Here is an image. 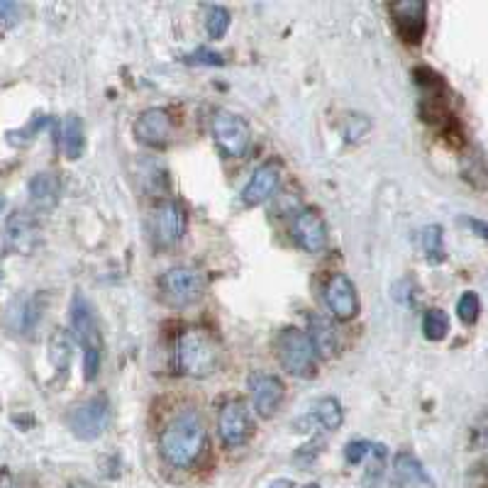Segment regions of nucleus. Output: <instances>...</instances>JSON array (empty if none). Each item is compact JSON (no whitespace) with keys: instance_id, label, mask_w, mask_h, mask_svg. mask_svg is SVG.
<instances>
[{"instance_id":"obj_1","label":"nucleus","mask_w":488,"mask_h":488,"mask_svg":"<svg viewBox=\"0 0 488 488\" xmlns=\"http://www.w3.org/2000/svg\"><path fill=\"white\" fill-rule=\"evenodd\" d=\"M208 447V432L196 411H181L161 432L159 450L174 469H191L198 464Z\"/></svg>"},{"instance_id":"obj_2","label":"nucleus","mask_w":488,"mask_h":488,"mask_svg":"<svg viewBox=\"0 0 488 488\" xmlns=\"http://www.w3.org/2000/svg\"><path fill=\"white\" fill-rule=\"evenodd\" d=\"M176 364L186 376L208 379L220 364V344L208 330H186L176 344Z\"/></svg>"},{"instance_id":"obj_3","label":"nucleus","mask_w":488,"mask_h":488,"mask_svg":"<svg viewBox=\"0 0 488 488\" xmlns=\"http://www.w3.org/2000/svg\"><path fill=\"white\" fill-rule=\"evenodd\" d=\"M71 325H74L78 344L84 350L86 381H93L98 376L100 361H103V337H100L98 318H96L91 303L84 296H74V303H71Z\"/></svg>"},{"instance_id":"obj_4","label":"nucleus","mask_w":488,"mask_h":488,"mask_svg":"<svg viewBox=\"0 0 488 488\" xmlns=\"http://www.w3.org/2000/svg\"><path fill=\"white\" fill-rule=\"evenodd\" d=\"M276 357L281 361L283 371L298 379H310L318 371V351L303 330H283L276 340Z\"/></svg>"},{"instance_id":"obj_5","label":"nucleus","mask_w":488,"mask_h":488,"mask_svg":"<svg viewBox=\"0 0 488 488\" xmlns=\"http://www.w3.org/2000/svg\"><path fill=\"white\" fill-rule=\"evenodd\" d=\"M110 422V403L106 396H93L74 405L66 415V425L78 440H96L106 432Z\"/></svg>"},{"instance_id":"obj_6","label":"nucleus","mask_w":488,"mask_h":488,"mask_svg":"<svg viewBox=\"0 0 488 488\" xmlns=\"http://www.w3.org/2000/svg\"><path fill=\"white\" fill-rule=\"evenodd\" d=\"M203 290H206V279H203L198 269L174 267L161 276V293H164V300L176 305V308H186V305L200 300Z\"/></svg>"},{"instance_id":"obj_7","label":"nucleus","mask_w":488,"mask_h":488,"mask_svg":"<svg viewBox=\"0 0 488 488\" xmlns=\"http://www.w3.org/2000/svg\"><path fill=\"white\" fill-rule=\"evenodd\" d=\"M213 137L228 157H244L252 142V130L244 117L229 110H218L213 115Z\"/></svg>"},{"instance_id":"obj_8","label":"nucleus","mask_w":488,"mask_h":488,"mask_svg":"<svg viewBox=\"0 0 488 488\" xmlns=\"http://www.w3.org/2000/svg\"><path fill=\"white\" fill-rule=\"evenodd\" d=\"M147 229H149L154 247L159 249L174 247L183 235V208L176 200H161L159 206L152 208Z\"/></svg>"},{"instance_id":"obj_9","label":"nucleus","mask_w":488,"mask_h":488,"mask_svg":"<svg viewBox=\"0 0 488 488\" xmlns=\"http://www.w3.org/2000/svg\"><path fill=\"white\" fill-rule=\"evenodd\" d=\"M218 432L228 447H242L252 437L254 422L252 412L244 401H228L218 415Z\"/></svg>"},{"instance_id":"obj_10","label":"nucleus","mask_w":488,"mask_h":488,"mask_svg":"<svg viewBox=\"0 0 488 488\" xmlns=\"http://www.w3.org/2000/svg\"><path fill=\"white\" fill-rule=\"evenodd\" d=\"M391 15L396 32L408 45H420V39L425 35L427 25V5L422 0H401L391 5Z\"/></svg>"},{"instance_id":"obj_11","label":"nucleus","mask_w":488,"mask_h":488,"mask_svg":"<svg viewBox=\"0 0 488 488\" xmlns=\"http://www.w3.org/2000/svg\"><path fill=\"white\" fill-rule=\"evenodd\" d=\"M39 244V222L30 210H15L5 222V247L13 254H32Z\"/></svg>"},{"instance_id":"obj_12","label":"nucleus","mask_w":488,"mask_h":488,"mask_svg":"<svg viewBox=\"0 0 488 488\" xmlns=\"http://www.w3.org/2000/svg\"><path fill=\"white\" fill-rule=\"evenodd\" d=\"M325 303L337 320H351L359 313L357 286L347 274H332L325 283Z\"/></svg>"},{"instance_id":"obj_13","label":"nucleus","mask_w":488,"mask_h":488,"mask_svg":"<svg viewBox=\"0 0 488 488\" xmlns=\"http://www.w3.org/2000/svg\"><path fill=\"white\" fill-rule=\"evenodd\" d=\"M293 237L305 252L320 254L328 247V228L318 210L303 208L293 215Z\"/></svg>"},{"instance_id":"obj_14","label":"nucleus","mask_w":488,"mask_h":488,"mask_svg":"<svg viewBox=\"0 0 488 488\" xmlns=\"http://www.w3.org/2000/svg\"><path fill=\"white\" fill-rule=\"evenodd\" d=\"M283 393H286V386L279 376L264 374V371L249 376V398H252L254 411L259 412L261 418H271L279 411Z\"/></svg>"},{"instance_id":"obj_15","label":"nucleus","mask_w":488,"mask_h":488,"mask_svg":"<svg viewBox=\"0 0 488 488\" xmlns=\"http://www.w3.org/2000/svg\"><path fill=\"white\" fill-rule=\"evenodd\" d=\"M135 135H137L139 142L149 147H167L174 137V120L167 110L149 107L135 120Z\"/></svg>"},{"instance_id":"obj_16","label":"nucleus","mask_w":488,"mask_h":488,"mask_svg":"<svg viewBox=\"0 0 488 488\" xmlns=\"http://www.w3.org/2000/svg\"><path fill=\"white\" fill-rule=\"evenodd\" d=\"M279 181H281V167L276 161H264V164L254 168L252 178L244 186L242 200L247 206H259V203L274 196Z\"/></svg>"},{"instance_id":"obj_17","label":"nucleus","mask_w":488,"mask_h":488,"mask_svg":"<svg viewBox=\"0 0 488 488\" xmlns=\"http://www.w3.org/2000/svg\"><path fill=\"white\" fill-rule=\"evenodd\" d=\"M393 488H435V481L415 454L401 452L393 459Z\"/></svg>"},{"instance_id":"obj_18","label":"nucleus","mask_w":488,"mask_h":488,"mask_svg":"<svg viewBox=\"0 0 488 488\" xmlns=\"http://www.w3.org/2000/svg\"><path fill=\"white\" fill-rule=\"evenodd\" d=\"M340 425H342V405H340V401H335V398H322V401H318L313 411L296 422L300 432H308V430H315V427L337 430Z\"/></svg>"},{"instance_id":"obj_19","label":"nucleus","mask_w":488,"mask_h":488,"mask_svg":"<svg viewBox=\"0 0 488 488\" xmlns=\"http://www.w3.org/2000/svg\"><path fill=\"white\" fill-rule=\"evenodd\" d=\"M59 196H61V181L54 171H39V174L32 176L30 200L35 206L42 208V210L54 208L59 203Z\"/></svg>"},{"instance_id":"obj_20","label":"nucleus","mask_w":488,"mask_h":488,"mask_svg":"<svg viewBox=\"0 0 488 488\" xmlns=\"http://www.w3.org/2000/svg\"><path fill=\"white\" fill-rule=\"evenodd\" d=\"M308 337H310L315 351L322 357H332L337 351V344H340L335 325L325 315H310L308 318Z\"/></svg>"},{"instance_id":"obj_21","label":"nucleus","mask_w":488,"mask_h":488,"mask_svg":"<svg viewBox=\"0 0 488 488\" xmlns=\"http://www.w3.org/2000/svg\"><path fill=\"white\" fill-rule=\"evenodd\" d=\"M84 122H81L78 115H66L64 122H61V149L74 161L84 154Z\"/></svg>"},{"instance_id":"obj_22","label":"nucleus","mask_w":488,"mask_h":488,"mask_svg":"<svg viewBox=\"0 0 488 488\" xmlns=\"http://www.w3.org/2000/svg\"><path fill=\"white\" fill-rule=\"evenodd\" d=\"M420 242H422V252H425L430 264L444 261V232L440 225H427L420 232Z\"/></svg>"},{"instance_id":"obj_23","label":"nucleus","mask_w":488,"mask_h":488,"mask_svg":"<svg viewBox=\"0 0 488 488\" xmlns=\"http://www.w3.org/2000/svg\"><path fill=\"white\" fill-rule=\"evenodd\" d=\"M422 332H425L427 340H432V342L444 340L447 332H450V318H447V313L440 310V308L427 310L425 318H422Z\"/></svg>"},{"instance_id":"obj_24","label":"nucleus","mask_w":488,"mask_h":488,"mask_svg":"<svg viewBox=\"0 0 488 488\" xmlns=\"http://www.w3.org/2000/svg\"><path fill=\"white\" fill-rule=\"evenodd\" d=\"M49 350H52L54 366L66 371V366H69L71 361V340L64 330H56V332H54L52 342H49Z\"/></svg>"},{"instance_id":"obj_25","label":"nucleus","mask_w":488,"mask_h":488,"mask_svg":"<svg viewBox=\"0 0 488 488\" xmlns=\"http://www.w3.org/2000/svg\"><path fill=\"white\" fill-rule=\"evenodd\" d=\"M479 313H481V300L479 296L473 293V290H466V293H462V298L457 300V318L464 325H473V322L479 320Z\"/></svg>"},{"instance_id":"obj_26","label":"nucleus","mask_w":488,"mask_h":488,"mask_svg":"<svg viewBox=\"0 0 488 488\" xmlns=\"http://www.w3.org/2000/svg\"><path fill=\"white\" fill-rule=\"evenodd\" d=\"M229 10L222 8V5H213V8L208 10V17H206V30L208 35L213 39H220L225 32H228L229 27Z\"/></svg>"},{"instance_id":"obj_27","label":"nucleus","mask_w":488,"mask_h":488,"mask_svg":"<svg viewBox=\"0 0 488 488\" xmlns=\"http://www.w3.org/2000/svg\"><path fill=\"white\" fill-rule=\"evenodd\" d=\"M39 315L42 313H39V305L35 298H30V300H23V303H20V310L15 313V318H17L15 328L20 330V332H32V328L37 325Z\"/></svg>"},{"instance_id":"obj_28","label":"nucleus","mask_w":488,"mask_h":488,"mask_svg":"<svg viewBox=\"0 0 488 488\" xmlns=\"http://www.w3.org/2000/svg\"><path fill=\"white\" fill-rule=\"evenodd\" d=\"M376 444H371L369 440H351L347 447H344V457L350 464H361L371 452H374Z\"/></svg>"},{"instance_id":"obj_29","label":"nucleus","mask_w":488,"mask_h":488,"mask_svg":"<svg viewBox=\"0 0 488 488\" xmlns=\"http://www.w3.org/2000/svg\"><path fill=\"white\" fill-rule=\"evenodd\" d=\"M46 122H49V117H45V115H37V117H35L30 125H27V127H23V130H17V132H10L8 135L10 142H20V137H23V142H27V139L35 137V135H37L42 127H45Z\"/></svg>"},{"instance_id":"obj_30","label":"nucleus","mask_w":488,"mask_h":488,"mask_svg":"<svg viewBox=\"0 0 488 488\" xmlns=\"http://www.w3.org/2000/svg\"><path fill=\"white\" fill-rule=\"evenodd\" d=\"M186 64H206V66H220L222 64V56L218 52H213V49H196L193 54H188L186 56Z\"/></svg>"},{"instance_id":"obj_31","label":"nucleus","mask_w":488,"mask_h":488,"mask_svg":"<svg viewBox=\"0 0 488 488\" xmlns=\"http://www.w3.org/2000/svg\"><path fill=\"white\" fill-rule=\"evenodd\" d=\"M20 20V5L0 0V25H15Z\"/></svg>"},{"instance_id":"obj_32","label":"nucleus","mask_w":488,"mask_h":488,"mask_svg":"<svg viewBox=\"0 0 488 488\" xmlns=\"http://www.w3.org/2000/svg\"><path fill=\"white\" fill-rule=\"evenodd\" d=\"M469 225H472V229L473 232H476V235L479 237H483V239H486L488 242V222H483V220H469Z\"/></svg>"},{"instance_id":"obj_33","label":"nucleus","mask_w":488,"mask_h":488,"mask_svg":"<svg viewBox=\"0 0 488 488\" xmlns=\"http://www.w3.org/2000/svg\"><path fill=\"white\" fill-rule=\"evenodd\" d=\"M0 488H17L15 479H13V473L8 469H0Z\"/></svg>"},{"instance_id":"obj_34","label":"nucleus","mask_w":488,"mask_h":488,"mask_svg":"<svg viewBox=\"0 0 488 488\" xmlns=\"http://www.w3.org/2000/svg\"><path fill=\"white\" fill-rule=\"evenodd\" d=\"M269 488H293V483H290L289 479H276L271 481V486Z\"/></svg>"},{"instance_id":"obj_35","label":"nucleus","mask_w":488,"mask_h":488,"mask_svg":"<svg viewBox=\"0 0 488 488\" xmlns=\"http://www.w3.org/2000/svg\"><path fill=\"white\" fill-rule=\"evenodd\" d=\"M69 488H93L91 483H86V481H74Z\"/></svg>"},{"instance_id":"obj_36","label":"nucleus","mask_w":488,"mask_h":488,"mask_svg":"<svg viewBox=\"0 0 488 488\" xmlns=\"http://www.w3.org/2000/svg\"><path fill=\"white\" fill-rule=\"evenodd\" d=\"M305 488H320L318 483H310V486H305Z\"/></svg>"},{"instance_id":"obj_37","label":"nucleus","mask_w":488,"mask_h":488,"mask_svg":"<svg viewBox=\"0 0 488 488\" xmlns=\"http://www.w3.org/2000/svg\"><path fill=\"white\" fill-rule=\"evenodd\" d=\"M0 210H3V196H0Z\"/></svg>"},{"instance_id":"obj_38","label":"nucleus","mask_w":488,"mask_h":488,"mask_svg":"<svg viewBox=\"0 0 488 488\" xmlns=\"http://www.w3.org/2000/svg\"><path fill=\"white\" fill-rule=\"evenodd\" d=\"M483 488H488V486H483Z\"/></svg>"}]
</instances>
